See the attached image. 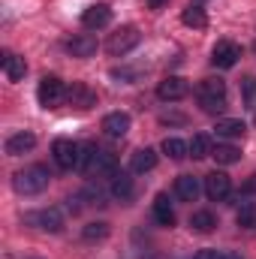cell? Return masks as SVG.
<instances>
[{
  "label": "cell",
  "mask_w": 256,
  "mask_h": 259,
  "mask_svg": "<svg viewBox=\"0 0 256 259\" xmlns=\"http://www.w3.org/2000/svg\"><path fill=\"white\" fill-rule=\"evenodd\" d=\"M49 181H52V172H49L46 166L36 163V166H27V169L15 172L12 187H15L21 196H36V193H42V190L49 187Z\"/></svg>",
  "instance_id": "6da1fadb"
},
{
  "label": "cell",
  "mask_w": 256,
  "mask_h": 259,
  "mask_svg": "<svg viewBox=\"0 0 256 259\" xmlns=\"http://www.w3.org/2000/svg\"><path fill=\"white\" fill-rule=\"evenodd\" d=\"M196 94H199V103L208 115H217L226 109V81L223 78H202Z\"/></svg>",
  "instance_id": "7a4b0ae2"
},
{
  "label": "cell",
  "mask_w": 256,
  "mask_h": 259,
  "mask_svg": "<svg viewBox=\"0 0 256 259\" xmlns=\"http://www.w3.org/2000/svg\"><path fill=\"white\" fill-rule=\"evenodd\" d=\"M139 42H142V33H139V27L124 24V27H118L115 33H109L106 52H109L112 58H124V55H130V52H133Z\"/></svg>",
  "instance_id": "3957f363"
},
{
  "label": "cell",
  "mask_w": 256,
  "mask_h": 259,
  "mask_svg": "<svg viewBox=\"0 0 256 259\" xmlns=\"http://www.w3.org/2000/svg\"><path fill=\"white\" fill-rule=\"evenodd\" d=\"M66 91H69V88H66L58 75H46V78L39 81V88H36V100H39V106H46V109H58V106L66 103Z\"/></svg>",
  "instance_id": "277c9868"
},
{
  "label": "cell",
  "mask_w": 256,
  "mask_h": 259,
  "mask_svg": "<svg viewBox=\"0 0 256 259\" xmlns=\"http://www.w3.org/2000/svg\"><path fill=\"white\" fill-rule=\"evenodd\" d=\"M52 154H55V163L61 169H78V160H81V145H75L72 139H55L52 145Z\"/></svg>",
  "instance_id": "5b68a950"
},
{
  "label": "cell",
  "mask_w": 256,
  "mask_h": 259,
  "mask_svg": "<svg viewBox=\"0 0 256 259\" xmlns=\"http://www.w3.org/2000/svg\"><path fill=\"white\" fill-rule=\"evenodd\" d=\"M24 223L42 229V232H61L64 229V214L58 208H42V211H30L24 214Z\"/></svg>",
  "instance_id": "8992f818"
},
{
  "label": "cell",
  "mask_w": 256,
  "mask_h": 259,
  "mask_svg": "<svg viewBox=\"0 0 256 259\" xmlns=\"http://www.w3.org/2000/svg\"><path fill=\"white\" fill-rule=\"evenodd\" d=\"M238 58H241V46L232 42V39H220L214 46V52H211V64L217 69H232L238 64Z\"/></svg>",
  "instance_id": "52a82bcc"
},
{
  "label": "cell",
  "mask_w": 256,
  "mask_h": 259,
  "mask_svg": "<svg viewBox=\"0 0 256 259\" xmlns=\"http://www.w3.org/2000/svg\"><path fill=\"white\" fill-rule=\"evenodd\" d=\"M190 94V84L181 78V75H169V78H163L160 84H157V97L163 100V103H178V100H184Z\"/></svg>",
  "instance_id": "ba28073f"
},
{
  "label": "cell",
  "mask_w": 256,
  "mask_h": 259,
  "mask_svg": "<svg viewBox=\"0 0 256 259\" xmlns=\"http://www.w3.org/2000/svg\"><path fill=\"white\" fill-rule=\"evenodd\" d=\"M232 193V181H229V175L226 172H211V175H205V196L211 199V202H223V199H229Z\"/></svg>",
  "instance_id": "9c48e42d"
},
{
  "label": "cell",
  "mask_w": 256,
  "mask_h": 259,
  "mask_svg": "<svg viewBox=\"0 0 256 259\" xmlns=\"http://www.w3.org/2000/svg\"><path fill=\"white\" fill-rule=\"evenodd\" d=\"M84 172H88V175H106V178H115V175H118V160H115V154L97 148V151L91 154V163H88Z\"/></svg>",
  "instance_id": "30bf717a"
},
{
  "label": "cell",
  "mask_w": 256,
  "mask_h": 259,
  "mask_svg": "<svg viewBox=\"0 0 256 259\" xmlns=\"http://www.w3.org/2000/svg\"><path fill=\"white\" fill-rule=\"evenodd\" d=\"M66 103H69V106H75L78 112H88V109H94V106H97V94H94L84 81H72V84H69V91H66Z\"/></svg>",
  "instance_id": "8fae6325"
},
{
  "label": "cell",
  "mask_w": 256,
  "mask_h": 259,
  "mask_svg": "<svg viewBox=\"0 0 256 259\" xmlns=\"http://www.w3.org/2000/svg\"><path fill=\"white\" fill-rule=\"evenodd\" d=\"M109 21H112V9H109L106 3L88 6V9L81 12V24H84L88 30H100V27H106Z\"/></svg>",
  "instance_id": "7c38bea8"
},
{
  "label": "cell",
  "mask_w": 256,
  "mask_h": 259,
  "mask_svg": "<svg viewBox=\"0 0 256 259\" xmlns=\"http://www.w3.org/2000/svg\"><path fill=\"white\" fill-rule=\"evenodd\" d=\"M103 133L112 136V139H124L130 133V115L127 112H109L103 118Z\"/></svg>",
  "instance_id": "4fadbf2b"
},
{
  "label": "cell",
  "mask_w": 256,
  "mask_h": 259,
  "mask_svg": "<svg viewBox=\"0 0 256 259\" xmlns=\"http://www.w3.org/2000/svg\"><path fill=\"white\" fill-rule=\"evenodd\" d=\"M66 52H69L72 58H94V55H97V39H94L91 33H78V36H72V39L66 42Z\"/></svg>",
  "instance_id": "5bb4252c"
},
{
  "label": "cell",
  "mask_w": 256,
  "mask_h": 259,
  "mask_svg": "<svg viewBox=\"0 0 256 259\" xmlns=\"http://www.w3.org/2000/svg\"><path fill=\"white\" fill-rule=\"evenodd\" d=\"M36 148V136L33 133H15L6 139V154L9 157H21V154H30Z\"/></svg>",
  "instance_id": "9a60e30c"
},
{
  "label": "cell",
  "mask_w": 256,
  "mask_h": 259,
  "mask_svg": "<svg viewBox=\"0 0 256 259\" xmlns=\"http://www.w3.org/2000/svg\"><path fill=\"white\" fill-rule=\"evenodd\" d=\"M199 193H202L199 178H193V175H178V178H175V196H178L181 202H196Z\"/></svg>",
  "instance_id": "2e32d148"
},
{
  "label": "cell",
  "mask_w": 256,
  "mask_h": 259,
  "mask_svg": "<svg viewBox=\"0 0 256 259\" xmlns=\"http://www.w3.org/2000/svg\"><path fill=\"white\" fill-rule=\"evenodd\" d=\"M154 166H157V151H154V148H139V151L130 157V169L139 172V175L151 172Z\"/></svg>",
  "instance_id": "e0dca14e"
},
{
  "label": "cell",
  "mask_w": 256,
  "mask_h": 259,
  "mask_svg": "<svg viewBox=\"0 0 256 259\" xmlns=\"http://www.w3.org/2000/svg\"><path fill=\"white\" fill-rule=\"evenodd\" d=\"M3 72H6L9 81H21L24 72H27L24 58H18V55H12V52H3Z\"/></svg>",
  "instance_id": "ac0fdd59"
},
{
  "label": "cell",
  "mask_w": 256,
  "mask_h": 259,
  "mask_svg": "<svg viewBox=\"0 0 256 259\" xmlns=\"http://www.w3.org/2000/svg\"><path fill=\"white\" fill-rule=\"evenodd\" d=\"M112 196L115 199H121V202H130L133 199V193H136V184H133V178H130L127 172H118L115 178H112Z\"/></svg>",
  "instance_id": "d6986e66"
},
{
  "label": "cell",
  "mask_w": 256,
  "mask_h": 259,
  "mask_svg": "<svg viewBox=\"0 0 256 259\" xmlns=\"http://www.w3.org/2000/svg\"><path fill=\"white\" fill-rule=\"evenodd\" d=\"M244 121L241 118H220L217 124H214V133L220 136V139H238V136H244Z\"/></svg>",
  "instance_id": "ffe728a7"
},
{
  "label": "cell",
  "mask_w": 256,
  "mask_h": 259,
  "mask_svg": "<svg viewBox=\"0 0 256 259\" xmlns=\"http://www.w3.org/2000/svg\"><path fill=\"white\" fill-rule=\"evenodd\" d=\"M154 220L160 223V226H175V211H172V205H169V196L160 193L154 199Z\"/></svg>",
  "instance_id": "44dd1931"
},
{
  "label": "cell",
  "mask_w": 256,
  "mask_h": 259,
  "mask_svg": "<svg viewBox=\"0 0 256 259\" xmlns=\"http://www.w3.org/2000/svg\"><path fill=\"white\" fill-rule=\"evenodd\" d=\"M181 21H184L187 27H193V30H205V27H208V15H205V9H202L199 3H190V6L181 12Z\"/></svg>",
  "instance_id": "7402d4cb"
},
{
  "label": "cell",
  "mask_w": 256,
  "mask_h": 259,
  "mask_svg": "<svg viewBox=\"0 0 256 259\" xmlns=\"http://www.w3.org/2000/svg\"><path fill=\"white\" fill-rule=\"evenodd\" d=\"M214 226H217V217H214L211 211H193L190 214V229L193 232L208 235V232H214Z\"/></svg>",
  "instance_id": "603a6c76"
},
{
  "label": "cell",
  "mask_w": 256,
  "mask_h": 259,
  "mask_svg": "<svg viewBox=\"0 0 256 259\" xmlns=\"http://www.w3.org/2000/svg\"><path fill=\"white\" fill-rule=\"evenodd\" d=\"M163 154H166L169 160H184V157H190V145H187L184 139L166 136V139H163Z\"/></svg>",
  "instance_id": "cb8c5ba5"
},
{
  "label": "cell",
  "mask_w": 256,
  "mask_h": 259,
  "mask_svg": "<svg viewBox=\"0 0 256 259\" xmlns=\"http://www.w3.org/2000/svg\"><path fill=\"white\" fill-rule=\"evenodd\" d=\"M211 157H214L220 166H232V163L241 160V151H238L235 145H217V148L211 151Z\"/></svg>",
  "instance_id": "d4e9b609"
},
{
  "label": "cell",
  "mask_w": 256,
  "mask_h": 259,
  "mask_svg": "<svg viewBox=\"0 0 256 259\" xmlns=\"http://www.w3.org/2000/svg\"><path fill=\"white\" fill-rule=\"evenodd\" d=\"M235 223L241 229H256V202H244L235 214Z\"/></svg>",
  "instance_id": "484cf974"
},
{
  "label": "cell",
  "mask_w": 256,
  "mask_h": 259,
  "mask_svg": "<svg viewBox=\"0 0 256 259\" xmlns=\"http://www.w3.org/2000/svg\"><path fill=\"white\" fill-rule=\"evenodd\" d=\"M241 103H244V109L256 112V78L253 75L241 78Z\"/></svg>",
  "instance_id": "4316f807"
},
{
  "label": "cell",
  "mask_w": 256,
  "mask_h": 259,
  "mask_svg": "<svg viewBox=\"0 0 256 259\" xmlns=\"http://www.w3.org/2000/svg\"><path fill=\"white\" fill-rule=\"evenodd\" d=\"M81 238L84 241H103V238H109V223H88L84 226V232H81Z\"/></svg>",
  "instance_id": "83f0119b"
},
{
  "label": "cell",
  "mask_w": 256,
  "mask_h": 259,
  "mask_svg": "<svg viewBox=\"0 0 256 259\" xmlns=\"http://www.w3.org/2000/svg\"><path fill=\"white\" fill-rule=\"evenodd\" d=\"M187 145H190V157L193 160H202V157L211 154V142H208V136H193Z\"/></svg>",
  "instance_id": "f1b7e54d"
},
{
  "label": "cell",
  "mask_w": 256,
  "mask_h": 259,
  "mask_svg": "<svg viewBox=\"0 0 256 259\" xmlns=\"http://www.w3.org/2000/svg\"><path fill=\"white\" fill-rule=\"evenodd\" d=\"M226 253H220V250H214V247H205V250H199L196 259H223Z\"/></svg>",
  "instance_id": "f546056e"
},
{
  "label": "cell",
  "mask_w": 256,
  "mask_h": 259,
  "mask_svg": "<svg viewBox=\"0 0 256 259\" xmlns=\"http://www.w3.org/2000/svg\"><path fill=\"white\" fill-rule=\"evenodd\" d=\"M241 190H244V193H256V172L244 181V187H241Z\"/></svg>",
  "instance_id": "4dcf8cb0"
},
{
  "label": "cell",
  "mask_w": 256,
  "mask_h": 259,
  "mask_svg": "<svg viewBox=\"0 0 256 259\" xmlns=\"http://www.w3.org/2000/svg\"><path fill=\"white\" fill-rule=\"evenodd\" d=\"M166 3H169V0H148V6H151V9H163Z\"/></svg>",
  "instance_id": "1f68e13d"
},
{
  "label": "cell",
  "mask_w": 256,
  "mask_h": 259,
  "mask_svg": "<svg viewBox=\"0 0 256 259\" xmlns=\"http://www.w3.org/2000/svg\"><path fill=\"white\" fill-rule=\"evenodd\" d=\"M223 259H241V256H238V253H226Z\"/></svg>",
  "instance_id": "d6a6232c"
}]
</instances>
